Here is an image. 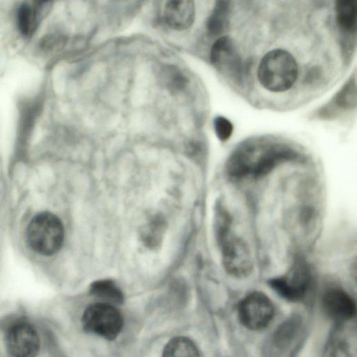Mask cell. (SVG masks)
Wrapping results in <instances>:
<instances>
[{
    "label": "cell",
    "instance_id": "12",
    "mask_svg": "<svg viewBox=\"0 0 357 357\" xmlns=\"http://www.w3.org/2000/svg\"><path fill=\"white\" fill-rule=\"evenodd\" d=\"M164 20L174 30H185L193 24L195 6L192 1H169L164 8Z\"/></svg>",
    "mask_w": 357,
    "mask_h": 357
},
{
    "label": "cell",
    "instance_id": "9",
    "mask_svg": "<svg viewBox=\"0 0 357 357\" xmlns=\"http://www.w3.org/2000/svg\"><path fill=\"white\" fill-rule=\"evenodd\" d=\"M210 59L211 63L221 73H224L238 84L242 83L244 68L232 39L221 36L213 45Z\"/></svg>",
    "mask_w": 357,
    "mask_h": 357
},
{
    "label": "cell",
    "instance_id": "11",
    "mask_svg": "<svg viewBox=\"0 0 357 357\" xmlns=\"http://www.w3.org/2000/svg\"><path fill=\"white\" fill-rule=\"evenodd\" d=\"M50 7V2L47 1L21 3L16 11V21L20 32L25 37L32 36Z\"/></svg>",
    "mask_w": 357,
    "mask_h": 357
},
{
    "label": "cell",
    "instance_id": "17",
    "mask_svg": "<svg viewBox=\"0 0 357 357\" xmlns=\"http://www.w3.org/2000/svg\"><path fill=\"white\" fill-rule=\"evenodd\" d=\"M300 324L297 317H291L282 324L273 334L274 344L280 348L288 345L297 333Z\"/></svg>",
    "mask_w": 357,
    "mask_h": 357
},
{
    "label": "cell",
    "instance_id": "10",
    "mask_svg": "<svg viewBox=\"0 0 357 357\" xmlns=\"http://www.w3.org/2000/svg\"><path fill=\"white\" fill-rule=\"evenodd\" d=\"M321 305L325 314L337 321L352 319L356 312L353 298L340 287H331L325 291L321 298Z\"/></svg>",
    "mask_w": 357,
    "mask_h": 357
},
{
    "label": "cell",
    "instance_id": "19",
    "mask_svg": "<svg viewBox=\"0 0 357 357\" xmlns=\"http://www.w3.org/2000/svg\"><path fill=\"white\" fill-rule=\"evenodd\" d=\"M355 78L350 79L334 98L335 104L342 109H352L356 107V91Z\"/></svg>",
    "mask_w": 357,
    "mask_h": 357
},
{
    "label": "cell",
    "instance_id": "5",
    "mask_svg": "<svg viewBox=\"0 0 357 357\" xmlns=\"http://www.w3.org/2000/svg\"><path fill=\"white\" fill-rule=\"evenodd\" d=\"M4 344L10 357H37L41 348V337L31 321L18 317L7 324Z\"/></svg>",
    "mask_w": 357,
    "mask_h": 357
},
{
    "label": "cell",
    "instance_id": "2",
    "mask_svg": "<svg viewBox=\"0 0 357 357\" xmlns=\"http://www.w3.org/2000/svg\"><path fill=\"white\" fill-rule=\"evenodd\" d=\"M298 65L294 56L282 49L267 52L257 71L258 79L266 90L282 92L289 89L298 77Z\"/></svg>",
    "mask_w": 357,
    "mask_h": 357
},
{
    "label": "cell",
    "instance_id": "13",
    "mask_svg": "<svg viewBox=\"0 0 357 357\" xmlns=\"http://www.w3.org/2000/svg\"><path fill=\"white\" fill-rule=\"evenodd\" d=\"M230 1H218L207 20V29L213 36L224 33L228 28L231 11Z\"/></svg>",
    "mask_w": 357,
    "mask_h": 357
},
{
    "label": "cell",
    "instance_id": "8",
    "mask_svg": "<svg viewBox=\"0 0 357 357\" xmlns=\"http://www.w3.org/2000/svg\"><path fill=\"white\" fill-rule=\"evenodd\" d=\"M274 317V306L264 293L253 291L243 298L238 306V317L241 324L251 331L267 327Z\"/></svg>",
    "mask_w": 357,
    "mask_h": 357
},
{
    "label": "cell",
    "instance_id": "15",
    "mask_svg": "<svg viewBox=\"0 0 357 357\" xmlns=\"http://www.w3.org/2000/svg\"><path fill=\"white\" fill-rule=\"evenodd\" d=\"M91 294L112 305L123 301V295L116 284L109 280H100L93 282L90 287Z\"/></svg>",
    "mask_w": 357,
    "mask_h": 357
},
{
    "label": "cell",
    "instance_id": "6",
    "mask_svg": "<svg viewBox=\"0 0 357 357\" xmlns=\"http://www.w3.org/2000/svg\"><path fill=\"white\" fill-rule=\"evenodd\" d=\"M83 328L107 340L115 339L121 332L123 320L114 305L97 303L88 306L82 317Z\"/></svg>",
    "mask_w": 357,
    "mask_h": 357
},
{
    "label": "cell",
    "instance_id": "4",
    "mask_svg": "<svg viewBox=\"0 0 357 357\" xmlns=\"http://www.w3.org/2000/svg\"><path fill=\"white\" fill-rule=\"evenodd\" d=\"M215 241L227 273L237 279L249 276L253 269V261L247 243L232 229L215 237Z\"/></svg>",
    "mask_w": 357,
    "mask_h": 357
},
{
    "label": "cell",
    "instance_id": "20",
    "mask_svg": "<svg viewBox=\"0 0 357 357\" xmlns=\"http://www.w3.org/2000/svg\"><path fill=\"white\" fill-rule=\"evenodd\" d=\"M162 78L165 84L174 91L183 89L188 82L186 77L174 66L165 67L162 71Z\"/></svg>",
    "mask_w": 357,
    "mask_h": 357
},
{
    "label": "cell",
    "instance_id": "14",
    "mask_svg": "<svg viewBox=\"0 0 357 357\" xmlns=\"http://www.w3.org/2000/svg\"><path fill=\"white\" fill-rule=\"evenodd\" d=\"M338 27L344 33L353 34L356 27V3L354 0H340L336 3Z\"/></svg>",
    "mask_w": 357,
    "mask_h": 357
},
{
    "label": "cell",
    "instance_id": "1",
    "mask_svg": "<svg viewBox=\"0 0 357 357\" xmlns=\"http://www.w3.org/2000/svg\"><path fill=\"white\" fill-rule=\"evenodd\" d=\"M298 157L296 150L287 144L249 140L237 146L230 154L225 164V172L230 178L236 181L259 179Z\"/></svg>",
    "mask_w": 357,
    "mask_h": 357
},
{
    "label": "cell",
    "instance_id": "16",
    "mask_svg": "<svg viewBox=\"0 0 357 357\" xmlns=\"http://www.w3.org/2000/svg\"><path fill=\"white\" fill-rule=\"evenodd\" d=\"M162 357H199V350L190 338L178 336L165 345Z\"/></svg>",
    "mask_w": 357,
    "mask_h": 357
},
{
    "label": "cell",
    "instance_id": "21",
    "mask_svg": "<svg viewBox=\"0 0 357 357\" xmlns=\"http://www.w3.org/2000/svg\"><path fill=\"white\" fill-rule=\"evenodd\" d=\"M213 127L216 136L222 142L228 140L234 130L232 123L227 119L221 116L214 119Z\"/></svg>",
    "mask_w": 357,
    "mask_h": 357
},
{
    "label": "cell",
    "instance_id": "18",
    "mask_svg": "<svg viewBox=\"0 0 357 357\" xmlns=\"http://www.w3.org/2000/svg\"><path fill=\"white\" fill-rule=\"evenodd\" d=\"M165 230V222L159 216L151 220L142 231V240L144 243L149 248H154L160 242Z\"/></svg>",
    "mask_w": 357,
    "mask_h": 357
},
{
    "label": "cell",
    "instance_id": "7",
    "mask_svg": "<svg viewBox=\"0 0 357 357\" xmlns=\"http://www.w3.org/2000/svg\"><path fill=\"white\" fill-rule=\"evenodd\" d=\"M311 282L309 265L305 259L296 258L284 275L271 279L268 284L282 298L297 302L305 297Z\"/></svg>",
    "mask_w": 357,
    "mask_h": 357
},
{
    "label": "cell",
    "instance_id": "3",
    "mask_svg": "<svg viewBox=\"0 0 357 357\" xmlns=\"http://www.w3.org/2000/svg\"><path fill=\"white\" fill-rule=\"evenodd\" d=\"M64 229L61 220L50 212L36 215L26 230V241L30 248L37 253L50 256L61 248Z\"/></svg>",
    "mask_w": 357,
    "mask_h": 357
}]
</instances>
